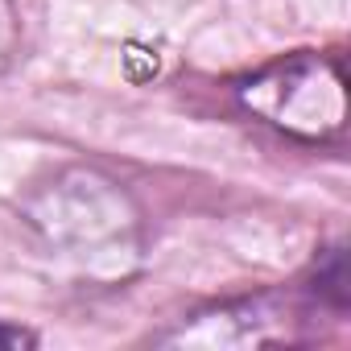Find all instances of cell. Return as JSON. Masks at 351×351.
Instances as JSON below:
<instances>
[{"instance_id":"obj_4","label":"cell","mask_w":351,"mask_h":351,"mask_svg":"<svg viewBox=\"0 0 351 351\" xmlns=\"http://www.w3.org/2000/svg\"><path fill=\"white\" fill-rule=\"evenodd\" d=\"M306 302L322 314H343L347 310V265H343V248H326L318 269H314V281L306 285Z\"/></svg>"},{"instance_id":"obj_5","label":"cell","mask_w":351,"mask_h":351,"mask_svg":"<svg viewBox=\"0 0 351 351\" xmlns=\"http://www.w3.org/2000/svg\"><path fill=\"white\" fill-rule=\"evenodd\" d=\"M21 54V13L13 0H0V79L13 71Z\"/></svg>"},{"instance_id":"obj_2","label":"cell","mask_w":351,"mask_h":351,"mask_svg":"<svg viewBox=\"0 0 351 351\" xmlns=\"http://www.w3.org/2000/svg\"><path fill=\"white\" fill-rule=\"evenodd\" d=\"M244 112L293 141H335L347 124L343 62L326 54H289L236 87Z\"/></svg>"},{"instance_id":"obj_6","label":"cell","mask_w":351,"mask_h":351,"mask_svg":"<svg viewBox=\"0 0 351 351\" xmlns=\"http://www.w3.org/2000/svg\"><path fill=\"white\" fill-rule=\"evenodd\" d=\"M21 347H38V335L29 326H17L9 318H0V351H21Z\"/></svg>"},{"instance_id":"obj_1","label":"cell","mask_w":351,"mask_h":351,"mask_svg":"<svg viewBox=\"0 0 351 351\" xmlns=\"http://www.w3.org/2000/svg\"><path fill=\"white\" fill-rule=\"evenodd\" d=\"M38 240L87 277H124L141 256V215L132 199L95 169H62L25 199Z\"/></svg>"},{"instance_id":"obj_3","label":"cell","mask_w":351,"mask_h":351,"mask_svg":"<svg viewBox=\"0 0 351 351\" xmlns=\"http://www.w3.org/2000/svg\"><path fill=\"white\" fill-rule=\"evenodd\" d=\"M318 310L310 302L285 293H252L236 302L207 306L182 318L173 330L157 335L165 347H265V343H298Z\"/></svg>"}]
</instances>
